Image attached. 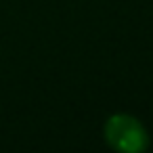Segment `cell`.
Segmentation results:
<instances>
[{
    "label": "cell",
    "mask_w": 153,
    "mask_h": 153,
    "mask_svg": "<svg viewBox=\"0 0 153 153\" xmlns=\"http://www.w3.org/2000/svg\"><path fill=\"white\" fill-rule=\"evenodd\" d=\"M105 140L109 143V147L124 153H138V151H145L149 145L145 126L128 113H117L107 120Z\"/></svg>",
    "instance_id": "cell-1"
}]
</instances>
